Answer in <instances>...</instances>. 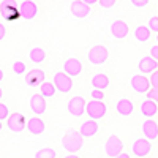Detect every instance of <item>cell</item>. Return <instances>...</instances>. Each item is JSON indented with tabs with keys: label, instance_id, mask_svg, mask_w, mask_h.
<instances>
[{
	"label": "cell",
	"instance_id": "obj_14",
	"mask_svg": "<svg viewBox=\"0 0 158 158\" xmlns=\"http://www.w3.org/2000/svg\"><path fill=\"white\" fill-rule=\"evenodd\" d=\"M63 71L70 76H79L82 73V63L74 57H70L63 63Z\"/></svg>",
	"mask_w": 158,
	"mask_h": 158
},
{
	"label": "cell",
	"instance_id": "obj_31",
	"mask_svg": "<svg viewBox=\"0 0 158 158\" xmlns=\"http://www.w3.org/2000/svg\"><path fill=\"white\" fill-rule=\"evenodd\" d=\"M147 25H149V29H150L152 32H156V33H158V16H153V18H150Z\"/></svg>",
	"mask_w": 158,
	"mask_h": 158
},
{
	"label": "cell",
	"instance_id": "obj_40",
	"mask_svg": "<svg viewBox=\"0 0 158 158\" xmlns=\"http://www.w3.org/2000/svg\"><path fill=\"white\" fill-rule=\"evenodd\" d=\"M2 79H3V71L0 70V82H2Z\"/></svg>",
	"mask_w": 158,
	"mask_h": 158
},
{
	"label": "cell",
	"instance_id": "obj_29",
	"mask_svg": "<svg viewBox=\"0 0 158 158\" xmlns=\"http://www.w3.org/2000/svg\"><path fill=\"white\" fill-rule=\"evenodd\" d=\"M10 117V111H8V106L3 103H0V120H6Z\"/></svg>",
	"mask_w": 158,
	"mask_h": 158
},
{
	"label": "cell",
	"instance_id": "obj_16",
	"mask_svg": "<svg viewBox=\"0 0 158 158\" xmlns=\"http://www.w3.org/2000/svg\"><path fill=\"white\" fill-rule=\"evenodd\" d=\"M27 130L35 136L43 135L44 130H46V123L40 118V115H35V117H30L27 120Z\"/></svg>",
	"mask_w": 158,
	"mask_h": 158
},
{
	"label": "cell",
	"instance_id": "obj_22",
	"mask_svg": "<svg viewBox=\"0 0 158 158\" xmlns=\"http://www.w3.org/2000/svg\"><path fill=\"white\" fill-rule=\"evenodd\" d=\"M150 29H149V25L146 27V25H138V27L135 29V38H136V41L139 43H146L149 41V38H150Z\"/></svg>",
	"mask_w": 158,
	"mask_h": 158
},
{
	"label": "cell",
	"instance_id": "obj_11",
	"mask_svg": "<svg viewBox=\"0 0 158 158\" xmlns=\"http://www.w3.org/2000/svg\"><path fill=\"white\" fill-rule=\"evenodd\" d=\"M6 123H8V128L13 131V133H21V131L27 127L25 125V118L21 112L10 114V117L6 118Z\"/></svg>",
	"mask_w": 158,
	"mask_h": 158
},
{
	"label": "cell",
	"instance_id": "obj_4",
	"mask_svg": "<svg viewBox=\"0 0 158 158\" xmlns=\"http://www.w3.org/2000/svg\"><path fill=\"white\" fill-rule=\"evenodd\" d=\"M19 13L22 19L25 21H32L36 18L38 15V5L33 2V0H22V2H19Z\"/></svg>",
	"mask_w": 158,
	"mask_h": 158
},
{
	"label": "cell",
	"instance_id": "obj_24",
	"mask_svg": "<svg viewBox=\"0 0 158 158\" xmlns=\"http://www.w3.org/2000/svg\"><path fill=\"white\" fill-rule=\"evenodd\" d=\"M43 81H44V71L43 70H32V71H29L27 82L30 85L38 84V82H43Z\"/></svg>",
	"mask_w": 158,
	"mask_h": 158
},
{
	"label": "cell",
	"instance_id": "obj_20",
	"mask_svg": "<svg viewBox=\"0 0 158 158\" xmlns=\"http://www.w3.org/2000/svg\"><path fill=\"white\" fill-rule=\"evenodd\" d=\"M142 135L150 141L156 139L158 138V123L155 120H152V118H147V120L142 123Z\"/></svg>",
	"mask_w": 158,
	"mask_h": 158
},
{
	"label": "cell",
	"instance_id": "obj_17",
	"mask_svg": "<svg viewBox=\"0 0 158 158\" xmlns=\"http://www.w3.org/2000/svg\"><path fill=\"white\" fill-rule=\"evenodd\" d=\"M98 123L97 120H94V118H90V120H85L81 123V128H79V133H81L84 138H94L97 133H98Z\"/></svg>",
	"mask_w": 158,
	"mask_h": 158
},
{
	"label": "cell",
	"instance_id": "obj_2",
	"mask_svg": "<svg viewBox=\"0 0 158 158\" xmlns=\"http://www.w3.org/2000/svg\"><path fill=\"white\" fill-rule=\"evenodd\" d=\"M106 104L103 103V100H92L87 103L85 108V114L89 115V118H94V120H100L106 115Z\"/></svg>",
	"mask_w": 158,
	"mask_h": 158
},
{
	"label": "cell",
	"instance_id": "obj_42",
	"mask_svg": "<svg viewBox=\"0 0 158 158\" xmlns=\"http://www.w3.org/2000/svg\"><path fill=\"white\" fill-rule=\"evenodd\" d=\"M2 127H3V125H2V120H0V130H2Z\"/></svg>",
	"mask_w": 158,
	"mask_h": 158
},
{
	"label": "cell",
	"instance_id": "obj_41",
	"mask_svg": "<svg viewBox=\"0 0 158 158\" xmlns=\"http://www.w3.org/2000/svg\"><path fill=\"white\" fill-rule=\"evenodd\" d=\"M2 97H3V90L0 89V100H2Z\"/></svg>",
	"mask_w": 158,
	"mask_h": 158
},
{
	"label": "cell",
	"instance_id": "obj_27",
	"mask_svg": "<svg viewBox=\"0 0 158 158\" xmlns=\"http://www.w3.org/2000/svg\"><path fill=\"white\" fill-rule=\"evenodd\" d=\"M13 73L18 74V76L24 74V73H25V63H24V62H21V60L15 62V63H13Z\"/></svg>",
	"mask_w": 158,
	"mask_h": 158
},
{
	"label": "cell",
	"instance_id": "obj_33",
	"mask_svg": "<svg viewBox=\"0 0 158 158\" xmlns=\"http://www.w3.org/2000/svg\"><path fill=\"white\" fill-rule=\"evenodd\" d=\"M150 0H131V5L136 6V8H144V6H147L149 5Z\"/></svg>",
	"mask_w": 158,
	"mask_h": 158
},
{
	"label": "cell",
	"instance_id": "obj_38",
	"mask_svg": "<svg viewBox=\"0 0 158 158\" xmlns=\"http://www.w3.org/2000/svg\"><path fill=\"white\" fill-rule=\"evenodd\" d=\"M84 2L89 5H94V3H98V0H84Z\"/></svg>",
	"mask_w": 158,
	"mask_h": 158
},
{
	"label": "cell",
	"instance_id": "obj_9",
	"mask_svg": "<svg viewBox=\"0 0 158 158\" xmlns=\"http://www.w3.org/2000/svg\"><path fill=\"white\" fill-rule=\"evenodd\" d=\"M152 150V144H150V139H136L133 144H131V152L135 153V156H139V158H144L147 156Z\"/></svg>",
	"mask_w": 158,
	"mask_h": 158
},
{
	"label": "cell",
	"instance_id": "obj_44",
	"mask_svg": "<svg viewBox=\"0 0 158 158\" xmlns=\"http://www.w3.org/2000/svg\"><path fill=\"white\" fill-rule=\"evenodd\" d=\"M136 158H139V156H136Z\"/></svg>",
	"mask_w": 158,
	"mask_h": 158
},
{
	"label": "cell",
	"instance_id": "obj_21",
	"mask_svg": "<svg viewBox=\"0 0 158 158\" xmlns=\"http://www.w3.org/2000/svg\"><path fill=\"white\" fill-rule=\"evenodd\" d=\"M109 77L108 74H104V73H97L94 77H92V87L94 89H100V90H104V89H108L109 87Z\"/></svg>",
	"mask_w": 158,
	"mask_h": 158
},
{
	"label": "cell",
	"instance_id": "obj_6",
	"mask_svg": "<svg viewBox=\"0 0 158 158\" xmlns=\"http://www.w3.org/2000/svg\"><path fill=\"white\" fill-rule=\"evenodd\" d=\"M130 85L131 89H133L136 94H149V90H150V79L146 77V76H142V74H136L131 77V81H130Z\"/></svg>",
	"mask_w": 158,
	"mask_h": 158
},
{
	"label": "cell",
	"instance_id": "obj_28",
	"mask_svg": "<svg viewBox=\"0 0 158 158\" xmlns=\"http://www.w3.org/2000/svg\"><path fill=\"white\" fill-rule=\"evenodd\" d=\"M90 98L92 100H104V92L100 89H94L90 92Z\"/></svg>",
	"mask_w": 158,
	"mask_h": 158
},
{
	"label": "cell",
	"instance_id": "obj_18",
	"mask_svg": "<svg viewBox=\"0 0 158 158\" xmlns=\"http://www.w3.org/2000/svg\"><path fill=\"white\" fill-rule=\"evenodd\" d=\"M115 111L120 114L122 117H130L135 111V106H133V101L130 98H120L115 104Z\"/></svg>",
	"mask_w": 158,
	"mask_h": 158
},
{
	"label": "cell",
	"instance_id": "obj_19",
	"mask_svg": "<svg viewBox=\"0 0 158 158\" xmlns=\"http://www.w3.org/2000/svg\"><path fill=\"white\" fill-rule=\"evenodd\" d=\"M158 112V104L156 101H153L152 98H146L142 103H141V114L147 118H152L155 117Z\"/></svg>",
	"mask_w": 158,
	"mask_h": 158
},
{
	"label": "cell",
	"instance_id": "obj_15",
	"mask_svg": "<svg viewBox=\"0 0 158 158\" xmlns=\"http://www.w3.org/2000/svg\"><path fill=\"white\" fill-rule=\"evenodd\" d=\"M128 32H130V27H128V24H127L125 21H114L112 25H111V33H112V36L117 38V40L127 38Z\"/></svg>",
	"mask_w": 158,
	"mask_h": 158
},
{
	"label": "cell",
	"instance_id": "obj_37",
	"mask_svg": "<svg viewBox=\"0 0 158 158\" xmlns=\"http://www.w3.org/2000/svg\"><path fill=\"white\" fill-rule=\"evenodd\" d=\"M114 158H130V155L128 153H125V152H122V153H118L117 156H114Z\"/></svg>",
	"mask_w": 158,
	"mask_h": 158
},
{
	"label": "cell",
	"instance_id": "obj_26",
	"mask_svg": "<svg viewBox=\"0 0 158 158\" xmlns=\"http://www.w3.org/2000/svg\"><path fill=\"white\" fill-rule=\"evenodd\" d=\"M56 156H57V152L51 147H43L35 153V158H56Z\"/></svg>",
	"mask_w": 158,
	"mask_h": 158
},
{
	"label": "cell",
	"instance_id": "obj_23",
	"mask_svg": "<svg viewBox=\"0 0 158 158\" xmlns=\"http://www.w3.org/2000/svg\"><path fill=\"white\" fill-rule=\"evenodd\" d=\"M46 51L43 49V48H40V46H35V48H32L30 49V52H29V59L33 62V63H41L44 59H46Z\"/></svg>",
	"mask_w": 158,
	"mask_h": 158
},
{
	"label": "cell",
	"instance_id": "obj_30",
	"mask_svg": "<svg viewBox=\"0 0 158 158\" xmlns=\"http://www.w3.org/2000/svg\"><path fill=\"white\" fill-rule=\"evenodd\" d=\"M115 2L117 0H98V5L101 8H104V10H109V8H112L115 5Z\"/></svg>",
	"mask_w": 158,
	"mask_h": 158
},
{
	"label": "cell",
	"instance_id": "obj_3",
	"mask_svg": "<svg viewBox=\"0 0 158 158\" xmlns=\"http://www.w3.org/2000/svg\"><path fill=\"white\" fill-rule=\"evenodd\" d=\"M108 57H109L108 49L104 48V46H101V44L94 46V48L89 51V54H87V60H89V63L95 65V67H98V65H103L104 62L108 60Z\"/></svg>",
	"mask_w": 158,
	"mask_h": 158
},
{
	"label": "cell",
	"instance_id": "obj_39",
	"mask_svg": "<svg viewBox=\"0 0 158 158\" xmlns=\"http://www.w3.org/2000/svg\"><path fill=\"white\" fill-rule=\"evenodd\" d=\"M65 158H79L76 153H70V155H67V156H65Z\"/></svg>",
	"mask_w": 158,
	"mask_h": 158
},
{
	"label": "cell",
	"instance_id": "obj_35",
	"mask_svg": "<svg viewBox=\"0 0 158 158\" xmlns=\"http://www.w3.org/2000/svg\"><path fill=\"white\" fill-rule=\"evenodd\" d=\"M150 56H152L155 60H158V44L152 46V49H150Z\"/></svg>",
	"mask_w": 158,
	"mask_h": 158
},
{
	"label": "cell",
	"instance_id": "obj_1",
	"mask_svg": "<svg viewBox=\"0 0 158 158\" xmlns=\"http://www.w3.org/2000/svg\"><path fill=\"white\" fill-rule=\"evenodd\" d=\"M84 146V136L79 133L76 130H68L67 133L63 135V139H62V147L70 152V153H76L82 149Z\"/></svg>",
	"mask_w": 158,
	"mask_h": 158
},
{
	"label": "cell",
	"instance_id": "obj_25",
	"mask_svg": "<svg viewBox=\"0 0 158 158\" xmlns=\"http://www.w3.org/2000/svg\"><path fill=\"white\" fill-rule=\"evenodd\" d=\"M56 85L54 82H43L41 85H40V94H41L44 98H52L56 94Z\"/></svg>",
	"mask_w": 158,
	"mask_h": 158
},
{
	"label": "cell",
	"instance_id": "obj_8",
	"mask_svg": "<svg viewBox=\"0 0 158 158\" xmlns=\"http://www.w3.org/2000/svg\"><path fill=\"white\" fill-rule=\"evenodd\" d=\"M68 112L74 117H81L84 112H85V108H87V101L82 98V97H73L70 98L68 101Z\"/></svg>",
	"mask_w": 158,
	"mask_h": 158
},
{
	"label": "cell",
	"instance_id": "obj_5",
	"mask_svg": "<svg viewBox=\"0 0 158 158\" xmlns=\"http://www.w3.org/2000/svg\"><path fill=\"white\" fill-rule=\"evenodd\" d=\"M54 85L59 92H62V94H68V92L73 89V79L70 74L67 73H56L54 74Z\"/></svg>",
	"mask_w": 158,
	"mask_h": 158
},
{
	"label": "cell",
	"instance_id": "obj_7",
	"mask_svg": "<svg viewBox=\"0 0 158 158\" xmlns=\"http://www.w3.org/2000/svg\"><path fill=\"white\" fill-rule=\"evenodd\" d=\"M104 150H106V155L109 158H114L117 156L118 153H122L123 150V142L120 141V138L115 136V135H111L106 141V146H104Z\"/></svg>",
	"mask_w": 158,
	"mask_h": 158
},
{
	"label": "cell",
	"instance_id": "obj_12",
	"mask_svg": "<svg viewBox=\"0 0 158 158\" xmlns=\"http://www.w3.org/2000/svg\"><path fill=\"white\" fill-rule=\"evenodd\" d=\"M90 6L89 3H85L84 0H73L71 2V13H73V16L77 18V19H84L89 16V13H90Z\"/></svg>",
	"mask_w": 158,
	"mask_h": 158
},
{
	"label": "cell",
	"instance_id": "obj_13",
	"mask_svg": "<svg viewBox=\"0 0 158 158\" xmlns=\"http://www.w3.org/2000/svg\"><path fill=\"white\" fill-rule=\"evenodd\" d=\"M139 71L142 74H152L153 71L158 70V60H155L152 56H144L139 60Z\"/></svg>",
	"mask_w": 158,
	"mask_h": 158
},
{
	"label": "cell",
	"instance_id": "obj_36",
	"mask_svg": "<svg viewBox=\"0 0 158 158\" xmlns=\"http://www.w3.org/2000/svg\"><path fill=\"white\" fill-rule=\"evenodd\" d=\"M5 35H6V29H5V25L0 22V41H2V40L5 38Z\"/></svg>",
	"mask_w": 158,
	"mask_h": 158
},
{
	"label": "cell",
	"instance_id": "obj_10",
	"mask_svg": "<svg viewBox=\"0 0 158 158\" xmlns=\"http://www.w3.org/2000/svg\"><path fill=\"white\" fill-rule=\"evenodd\" d=\"M29 106H30V111L36 115H41L46 112V108H48V103H46V98L41 95V94H33L30 97V101H29Z\"/></svg>",
	"mask_w": 158,
	"mask_h": 158
},
{
	"label": "cell",
	"instance_id": "obj_43",
	"mask_svg": "<svg viewBox=\"0 0 158 158\" xmlns=\"http://www.w3.org/2000/svg\"><path fill=\"white\" fill-rule=\"evenodd\" d=\"M156 44H158V33H156Z\"/></svg>",
	"mask_w": 158,
	"mask_h": 158
},
{
	"label": "cell",
	"instance_id": "obj_32",
	"mask_svg": "<svg viewBox=\"0 0 158 158\" xmlns=\"http://www.w3.org/2000/svg\"><path fill=\"white\" fill-rule=\"evenodd\" d=\"M147 98H152V100L156 101V104H158V87H152V89L149 90Z\"/></svg>",
	"mask_w": 158,
	"mask_h": 158
},
{
	"label": "cell",
	"instance_id": "obj_34",
	"mask_svg": "<svg viewBox=\"0 0 158 158\" xmlns=\"http://www.w3.org/2000/svg\"><path fill=\"white\" fill-rule=\"evenodd\" d=\"M150 84H152V87H158V70L152 73V76H150Z\"/></svg>",
	"mask_w": 158,
	"mask_h": 158
}]
</instances>
